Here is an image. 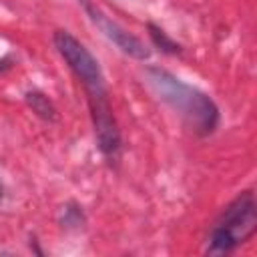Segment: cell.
Here are the masks:
<instances>
[{"label":"cell","instance_id":"1","mask_svg":"<svg viewBox=\"0 0 257 257\" xmlns=\"http://www.w3.org/2000/svg\"><path fill=\"white\" fill-rule=\"evenodd\" d=\"M54 48L66 62L70 72L78 78L86 92V102L90 110V120L94 128L96 147L108 163H114L122 149L120 131L112 112L110 94L106 86L104 72L94 58V54L68 30H56L52 36Z\"/></svg>","mask_w":257,"mask_h":257},{"label":"cell","instance_id":"2","mask_svg":"<svg viewBox=\"0 0 257 257\" xmlns=\"http://www.w3.org/2000/svg\"><path fill=\"white\" fill-rule=\"evenodd\" d=\"M145 82L155 96L165 102L197 137H209L221 122L217 102L197 86L181 80L161 66L145 68Z\"/></svg>","mask_w":257,"mask_h":257},{"label":"cell","instance_id":"3","mask_svg":"<svg viewBox=\"0 0 257 257\" xmlns=\"http://www.w3.org/2000/svg\"><path fill=\"white\" fill-rule=\"evenodd\" d=\"M257 231V201L253 191H241L229 201L211 225L207 235V255H227L247 243Z\"/></svg>","mask_w":257,"mask_h":257},{"label":"cell","instance_id":"4","mask_svg":"<svg viewBox=\"0 0 257 257\" xmlns=\"http://www.w3.org/2000/svg\"><path fill=\"white\" fill-rule=\"evenodd\" d=\"M78 4L82 6V10L86 12L88 20L92 22V26L108 40L112 42L122 54L135 58V60H149L151 58V48L133 32H128L124 26H120L116 20H112L96 2L92 0H78Z\"/></svg>","mask_w":257,"mask_h":257},{"label":"cell","instance_id":"5","mask_svg":"<svg viewBox=\"0 0 257 257\" xmlns=\"http://www.w3.org/2000/svg\"><path fill=\"white\" fill-rule=\"evenodd\" d=\"M24 100H26L28 108H30L36 116H40L42 120L54 122V120L58 118V110H56L54 102H52L42 90H28V92L24 94Z\"/></svg>","mask_w":257,"mask_h":257},{"label":"cell","instance_id":"6","mask_svg":"<svg viewBox=\"0 0 257 257\" xmlns=\"http://www.w3.org/2000/svg\"><path fill=\"white\" fill-rule=\"evenodd\" d=\"M147 30H149V36H151L153 44H155L161 52H165V54H181V52H183V46H181L179 42H175L161 26L149 22V24H147Z\"/></svg>","mask_w":257,"mask_h":257},{"label":"cell","instance_id":"7","mask_svg":"<svg viewBox=\"0 0 257 257\" xmlns=\"http://www.w3.org/2000/svg\"><path fill=\"white\" fill-rule=\"evenodd\" d=\"M60 225L66 227V229H78L82 223H84V215H82V207L74 201L66 203L62 209H60Z\"/></svg>","mask_w":257,"mask_h":257},{"label":"cell","instance_id":"8","mask_svg":"<svg viewBox=\"0 0 257 257\" xmlns=\"http://www.w3.org/2000/svg\"><path fill=\"white\" fill-rule=\"evenodd\" d=\"M4 199V183H2V179H0V201Z\"/></svg>","mask_w":257,"mask_h":257}]
</instances>
